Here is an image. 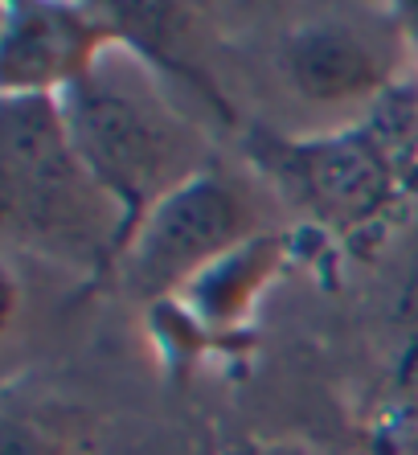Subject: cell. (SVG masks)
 <instances>
[{"instance_id":"6da1fadb","label":"cell","mask_w":418,"mask_h":455,"mask_svg":"<svg viewBox=\"0 0 418 455\" xmlns=\"http://www.w3.org/2000/svg\"><path fill=\"white\" fill-rule=\"evenodd\" d=\"M116 53L119 45L58 99L86 172L119 213V259L148 213L201 172V140L157 86Z\"/></svg>"},{"instance_id":"7a4b0ae2","label":"cell","mask_w":418,"mask_h":455,"mask_svg":"<svg viewBox=\"0 0 418 455\" xmlns=\"http://www.w3.org/2000/svg\"><path fill=\"white\" fill-rule=\"evenodd\" d=\"M0 205L12 234L70 259H116L119 213L70 140L58 95L0 103Z\"/></svg>"},{"instance_id":"3957f363","label":"cell","mask_w":418,"mask_h":455,"mask_svg":"<svg viewBox=\"0 0 418 455\" xmlns=\"http://www.w3.org/2000/svg\"><path fill=\"white\" fill-rule=\"evenodd\" d=\"M242 243H251L246 202L213 172H197L148 213L119 254L124 283L140 299L177 296Z\"/></svg>"},{"instance_id":"277c9868","label":"cell","mask_w":418,"mask_h":455,"mask_svg":"<svg viewBox=\"0 0 418 455\" xmlns=\"http://www.w3.org/2000/svg\"><path fill=\"white\" fill-rule=\"evenodd\" d=\"M124 45L116 21L78 4H4V95H66L107 50Z\"/></svg>"},{"instance_id":"8992f818","label":"cell","mask_w":418,"mask_h":455,"mask_svg":"<svg viewBox=\"0 0 418 455\" xmlns=\"http://www.w3.org/2000/svg\"><path fill=\"white\" fill-rule=\"evenodd\" d=\"M279 254H283L279 238H251L226 259H218L209 271H201L181 296L197 307V316L205 324H230V320H238L246 312L259 283L275 271Z\"/></svg>"},{"instance_id":"52a82bcc","label":"cell","mask_w":418,"mask_h":455,"mask_svg":"<svg viewBox=\"0 0 418 455\" xmlns=\"http://www.w3.org/2000/svg\"><path fill=\"white\" fill-rule=\"evenodd\" d=\"M4 455H58V447L50 439H42L37 431H25V427L9 423V431H4Z\"/></svg>"},{"instance_id":"ba28073f","label":"cell","mask_w":418,"mask_h":455,"mask_svg":"<svg viewBox=\"0 0 418 455\" xmlns=\"http://www.w3.org/2000/svg\"><path fill=\"white\" fill-rule=\"evenodd\" d=\"M398 12H402V17H414V21H406V33L418 42V4H410V9H398Z\"/></svg>"},{"instance_id":"5b68a950","label":"cell","mask_w":418,"mask_h":455,"mask_svg":"<svg viewBox=\"0 0 418 455\" xmlns=\"http://www.w3.org/2000/svg\"><path fill=\"white\" fill-rule=\"evenodd\" d=\"M283 75L312 103H349L382 91L386 58L345 21H308L283 45Z\"/></svg>"}]
</instances>
